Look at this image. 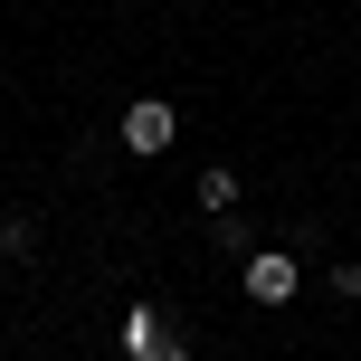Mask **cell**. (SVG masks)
<instances>
[{"label":"cell","mask_w":361,"mask_h":361,"mask_svg":"<svg viewBox=\"0 0 361 361\" xmlns=\"http://www.w3.org/2000/svg\"><path fill=\"white\" fill-rule=\"evenodd\" d=\"M162 333H171V324H162V305H133V314H124V361H143Z\"/></svg>","instance_id":"3"},{"label":"cell","mask_w":361,"mask_h":361,"mask_svg":"<svg viewBox=\"0 0 361 361\" xmlns=\"http://www.w3.org/2000/svg\"><path fill=\"white\" fill-rule=\"evenodd\" d=\"M238 286H247V305H295V295H305V267H295L286 247H257L247 267H238Z\"/></svg>","instance_id":"1"},{"label":"cell","mask_w":361,"mask_h":361,"mask_svg":"<svg viewBox=\"0 0 361 361\" xmlns=\"http://www.w3.org/2000/svg\"><path fill=\"white\" fill-rule=\"evenodd\" d=\"M143 361H190V343H180V333H162V343H152Z\"/></svg>","instance_id":"7"},{"label":"cell","mask_w":361,"mask_h":361,"mask_svg":"<svg viewBox=\"0 0 361 361\" xmlns=\"http://www.w3.org/2000/svg\"><path fill=\"white\" fill-rule=\"evenodd\" d=\"M324 286H333V295H343V305H361V257H343V267H333V276H324Z\"/></svg>","instance_id":"6"},{"label":"cell","mask_w":361,"mask_h":361,"mask_svg":"<svg viewBox=\"0 0 361 361\" xmlns=\"http://www.w3.org/2000/svg\"><path fill=\"white\" fill-rule=\"evenodd\" d=\"M29 247H38V219L10 209V219H0V257H29Z\"/></svg>","instance_id":"5"},{"label":"cell","mask_w":361,"mask_h":361,"mask_svg":"<svg viewBox=\"0 0 361 361\" xmlns=\"http://www.w3.org/2000/svg\"><path fill=\"white\" fill-rule=\"evenodd\" d=\"M200 209H209V219H219V209H238V171H228V162L200 171Z\"/></svg>","instance_id":"4"},{"label":"cell","mask_w":361,"mask_h":361,"mask_svg":"<svg viewBox=\"0 0 361 361\" xmlns=\"http://www.w3.org/2000/svg\"><path fill=\"white\" fill-rule=\"evenodd\" d=\"M171 133H180V114L162 105V95H143V105H124V152H133V162H152V152H171Z\"/></svg>","instance_id":"2"}]
</instances>
